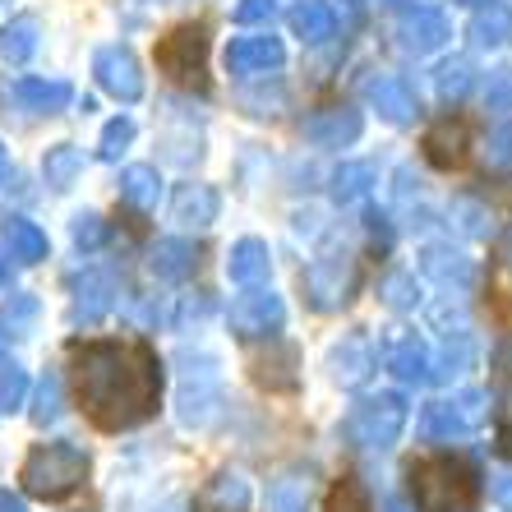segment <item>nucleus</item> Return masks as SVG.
I'll use <instances>...</instances> for the list:
<instances>
[{
	"label": "nucleus",
	"mask_w": 512,
	"mask_h": 512,
	"mask_svg": "<svg viewBox=\"0 0 512 512\" xmlns=\"http://www.w3.org/2000/svg\"><path fill=\"white\" fill-rule=\"evenodd\" d=\"M111 305H116V282H111V273H84L79 282H74V323H97L107 319Z\"/></svg>",
	"instance_id": "f3484780"
},
{
	"label": "nucleus",
	"mask_w": 512,
	"mask_h": 512,
	"mask_svg": "<svg viewBox=\"0 0 512 512\" xmlns=\"http://www.w3.org/2000/svg\"><path fill=\"white\" fill-rule=\"evenodd\" d=\"M263 19H273V0H240L236 5V24H263Z\"/></svg>",
	"instance_id": "c03bdc74"
},
{
	"label": "nucleus",
	"mask_w": 512,
	"mask_h": 512,
	"mask_svg": "<svg viewBox=\"0 0 512 512\" xmlns=\"http://www.w3.org/2000/svg\"><path fill=\"white\" fill-rule=\"evenodd\" d=\"M429 346L420 342L416 333H406V337H397L393 346H388V370L397 374L402 383H425L429 379Z\"/></svg>",
	"instance_id": "5701e85b"
},
{
	"label": "nucleus",
	"mask_w": 512,
	"mask_h": 512,
	"mask_svg": "<svg viewBox=\"0 0 512 512\" xmlns=\"http://www.w3.org/2000/svg\"><path fill=\"white\" fill-rule=\"evenodd\" d=\"M5 245H10V259H19V263L47 259V231L37 227V222H24V217L5 222Z\"/></svg>",
	"instance_id": "c85d7f7f"
},
{
	"label": "nucleus",
	"mask_w": 512,
	"mask_h": 512,
	"mask_svg": "<svg viewBox=\"0 0 512 512\" xmlns=\"http://www.w3.org/2000/svg\"><path fill=\"white\" fill-rule=\"evenodd\" d=\"M346 5H360V0H346Z\"/></svg>",
	"instance_id": "5fc2aeb1"
},
{
	"label": "nucleus",
	"mask_w": 512,
	"mask_h": 512,
	"mask_svg": "<svg viewBox=\"0 0 512 512\" xmlns=\"http://www.w3.org/2000/svg\"><path fill=\"white\" fill-rule=\"evenodd\" d=\"M374 180H379L374 162H342V167L333 171V199H337V203L365 199V194L374 190Z\"/></svg>",
	"instance_id": "7c9ffc66"
},
{
	"label": "nucleus",
	"mask_w": 512,
	"mask_h": 512,
	"mask_svg": "<svg viewBox=\"0 0 512 512\" xmlns=\"http://www.w3.org/2000/svg\"><path fill=\"white\" fill-rule=\"evenodd\" d=\"M453 217H457V227H462L466 236H489V227H494L485 208H480V203H471V199H457L453 203Z\"/></svg>",
	"instance_id": "4c0bfd02"
},
{
	"label": "nucleus",
	"mask_w": 512,
	"mask_h": 512,
	"mask_svg": "<svg viewBox=\"0 0 512 512\" xmlns=\"http://www.w3.org/2000/svg\"><path fill=\"white\" fill-rule=\"evenodd\" d=\"M466 365H471V333H457V346H453V337H448L439 365H429V379H453V374H462Z\"/></svg>",
	"instance_id": "f704fd0d"
},
{
	"label": "nucleus",
	"mask_w": 512,
	"mask_h": 512,
	"mask_svg": "<svg viewBox=\"0 0 512 512\" xmlns=\"http://www.w3.org/2000/svg\"><path fill=\"white\" fill-rule=\"evenodd\" d=\"M356 282H360V268L356 259L346 250H333V254H319V259L305 268V296H310L314 310H342L346 300L356 296Z\"/></svg>",
	"instance_id": "0eeeda50"
},
{
	"label": "nucleus",
	"mask_w": 512,
	"mask_h": 512,
	"mask_svg": "<svg viewBox=\"0 0 512 512\" xmlns=\"http://www.w3.org/2000/svg\"><path fill=\"white\" fill-rule=\"evenodd\" d=\"M157 194H162V176L153 167H125L120 171V199L139 208V213H153Z\"/></svg>",
	"instance_id": "bb28decb"
},
{
	"label": "nucleus",
	"mask_w": 512,
	"mask_h": 512,
	"mask_svg": "<svg viewBox=\"0 0 512 512\" xmlns=\"http://www.w3.org/2000/svg\"><path fill=\"white\" fill-rule=\"evenodd\" d=\"M370 370H374V351L365 337H346V342L333 351V374H337V383H346V388L365 383Z\"/></svg>",
	"instance_id": "b1692460"
},
{
	"label": "nucleus",
	"mask_w": 512,
	"mask_h": 512,
	"mask_svg": "<svg viewBox=\"0 0 512 512\" xmlns=\"http://www.w3.org/2000/svg\"><path fill=\"white\" fill-rule=\"evenodd\" d=\"M134 143V120L130 116H116V120H107L102 125V139H97V157L102 162H116L125 148Z\"/></svg>",
	"instance_id": "72a5a7b5"
},
{
	"label": "nucleus",
	"mask_w": 512,
	"mask_h": 512,
	"mask_svg": "<svg viewBox=\"0 0 512 512\" xmlns=\"http://www.w3.org/2000/svg\"><path fill=\"white\" fill-rule=\"evenodd\" d=\"M291 33H296L300 42L319 47V42H328V37L337 33V10L328 0H305V5L291 10Z\"/></svg>",
	"instance_id": "4be33fe9"
},
{
	"label": "nucleus",
	"mask_w": 512,
	"mask_h": 512,
	"mask_svg": "<svg viewBox=\"0 0 512 512\" xmlns=\"http://www.w3.org/2000/svg\"><path fill=\"white\" fill-rule=\"evenodd\" d=\"M70 379L84 416L107 434L143 425L157 411V397H162V365L143 342L74 346Z\"/></svg>",
	"instance_id": "f257e3e1"
},
{
	"label": "nucleus",
	"mask_w": 512,
	"mask_h": 512,
	"mask_svg": "<svg viewBox=\"0 0 512 512\" xmlns=\"http://www.w3.org/2000/svg\"><path fill=\"white\" fill-rule=\"evenodd\" d=\"M28 393V374L19 365H0V411H14Z\"/></svg>",
	"instance_id": "e433bc0d"
},
{
	"label": "nucleus",
	"mask_w": 512,
	"mask_h": 512,
	"mask_svg": "<svg viewBox=\"0 0 512 512\" xmlns=\"http://www.w3.org/2000/svg\"><path fill=\"white\" fill-rule=\"evenodd\" d=\"M157 70L167 74L176 88L208 93V28L180 24L157 42Z\"/></svg>",
	"instance_id": "20e7f679"
},
{
	"label": "nucleus",
	"mask_w": 512,
	"mask_h": 512,
	"mask_svg": "<svg viewBox=\"0 0 512 512\" xmlns=\"http://www.w3.org/2000/svg\"><path fill=\"white\" fill-rule=\"evenodd\" d=\"M286 319V305L273 286H245L231 305V333L236 337H273Z\"/></svg>",
	"instance_id": "6e6552de"
},
{
	"label": "nucleus",
	"mask_w": 512,
	"mask_h": 512,
	"mask_svg": "<svg viewBox=\"0 0 512 512\" xmlns=\"http://www.w3.org/2000/svg\"><path fill=\"white\" fill-rule=\"evenodd\" d=\"M406 429V397L402 393H379V397H365V402L346 416V439L365 448V453H383L402 439Z\"/></svg>",
	"instance_id": "39448f33"
},
{
	"label": "nucleus",
	"mask_w": 512,
	"mask_h": 512,
	"mask_svg": "<svg viewBox=\"0 0 512 512\" xmlns=\"http://www.w3.org/2000/svg\"><path fill=\"white\" fill-rule=\"evenodd\" d=\"M489 416V397L480 388H462L457 397H443V402H429L425 416H420V434L434 443H457L466 439L471 429H480Z\"/></svg>",
	"instance_id": "423d86ee"
},
{
	"label": "nucleus",
	"mask_w": 512,
	"mask_h": 512,
	"mask_svg": "<svg viewBox=\"0 0 512 512\" xmlns=\"http://www.w3.org/2000/svg\"><path fill=\"white\" fill-rule=\"evenodd\" d=\"M365 97H370V107L379 111L388 125H411L416 120V93L397 79V74H374V79H365Z\"/></svg>",
	"instance_id": "ddd939ff"
},
{
	"label": "nucleus",
	"mask_w": 512,
	"mask_h": 512,
	"mask_svg": "<svg viewBox=\"0 0 512 512\" xmlns=\"http://www.w3.org/2000/svg\"><path fill=\"white\" fill-rule=\"evenodd\" d=\"M245 508H250V480L236 476V471H222L203 494V512H245Z\"/></svg>",
	"instance_id": "cd10ccee"
},
{
	"label": "nucleus",
	"mask_w": 512,
	"mask_h": 512,
	"mask_svg": "<svg viewBox=\"0 0 512 512\" xmlns=\"http://www.w3.org/2000/svg\"><path fill=\"white\" fill-rule=\"evenodd\" d=\"M88 476V457L84 448L74 443H37L33 453L24 457V471H19V485H24L28 499H65L74 489L84 485Z\"/></svg>",
	"instance_id": "7ed1b4c3"
},
{
	"label": "nucleus",
	"mask_w": 512,
	"mask_h": 512,
	"mask_svg": "<svg viewBox=\"0 0 512 512\" xmlns=\"http://www.w3.org/2000/svg\"><path fill=\"white\" fill-rule=\"evenodd\" d=\"M305 494H310V485H305V480H282V485H277V508L282 512H300L305 508Z\"/></svg>",
	"instance_id": "79ce46f5"
},
{
	"label": "nucleus",
	"mask_w": 512,
	"mask_h": 512,
	"mask_svg": "<svg viewBox=\"0 0 512 512\" xmlns=\"http://www.w3.org/2000/svg\"><path fill=\"white\" fill-rule=\"evenodd\" d=\"M273 273V250L263 245L259 236H245L231 245V259H227V277L236 286H263Z\"/></svg>",
	"instance_id": "dca6fc26"
},
{
	"label": "nucleus",
	"mask_w": 512,
	"mask_h": 512,
	"mask_svg": "<svg viewBox=\"0 0 512 512\" xmlns=\"http://www.w3.org/2000/svg\"><path fill=\"white\" fill-rule=\"evenodd\" d=\"M489 162L494 167H512V120L489 134Z\"/></svg>",
	"instance_id": "37998d69"
},
{
	"label": "nucleus",
	"mask_w": 512,
	"mask_h": 512,
	"mask_svg": "<svg viewBox=\"0 0 512 512\" xmlns=\"http://www.w3.org/2000/svg\"><path fill=\"white\" fill-rule=\"evenodd\" d=\"M282 60H286L282 37H273V33H250V37H236V42L227 47V74H240V79H250V74L277 70Z\"/></svg>",
	"instance_id": "9d476101"
},
{
	"label": "nucleus",
	"mask_w": 512,
	"mask_h": 512,
	"mask_svg": "<svg viewBox=\"0 0 512 512\" xmlns=\"http://www.w3.org/2000/svg\"><path fill=\"white\" fill-rule=\"evenodd\" d=\"M300 351L291 342H268V351H254L250 356V374L259 388L268 393H291L300 383Z\"/></svg>",
	"instance_id": "9b49d317"
},
{
	"label": "nucleus",
	"mask_w": 512,
	"mask_h": 512,
	"mask_svg": "<svg viewBox=\"0 0 512 512\" xmlns=\"http://www.w3.org/2000/svg\"><path fill=\"white\" fill-rule=\"evenodd\" d=\"M0 512H24V503L10 499V494H0Z\"/></svg>",
	"instance_id": "09e8293b"
},
{
	"label": "nucleus",
	"mask_w": 512,
	"mask_h": 512,
	"mask_svg": "<svg viewBox=\"0 0 512 512\" xmlns=\"http://www.w3.org/2000/svg\"><path fill=\"white\" fill-rule=\"evenodd\" d=\"M194 263H199L194 240H180V236L157 240L153 250H148V268H153V277H162V282H180V277H190Z\"/></svg>",
	"instance_id": "aec40b11"
},
{
	"label": "nucleus",
	"mask_w": 512,
	"mask_h": 512,
	"mask_svg": "<svg viewBox=\"0 0 512 512\" xmlns=\"http://www.w3.org/2000/svg\"><path fill=\"white\" fill-rule=\"evenodd\" d=\"M425 157L434 162V167L453 171L466 162V125H457V120H439V125H429L425 130Z\"/></svg>",
	"instance_id": "412c9836"
},
{
	"label": "nucleus",
	"mask_w": 512,
	"mask_h": 512,
	"mask_svg": "<svg viewBox=\"0 0 512 512\" xmlns=\"http://www.w3.org/2000/svg\"><path fill=\"white\" fill-rule=\"evenodd\" d=\"M60 416V383L56 379H42V388H37V406H33V420L37 425H47V420Z\"/></svg>",
	"instance_id": "ea45409f"
},
{
	"label": "nucleus",
	"mask_w": 512,
	"mask_h": 512,
	"mask_svg": "<svg viewBox=\"0 0 512 512\" xmlns=\"http://www.w3.org/2000/svg\"><path fill=\"white\" fill-rule=\"evenodd\" d=\"M383 300H388V310L406 314V310H416V300H420V286L411 273H388L383 277Z\"/></svg>",
	"instance_id": "c9c22d12"
},
{
	"label": "nucleus",
	"mask_w": 512,
	"mask_h": 512,
	"mask_svg": "<svg viewBox=\"0 0 512 512\" xmlns=\"http://www.w3.org/2000/svg\"><path fill=\"white\" fill-rule=\"evenodd\" d=\"M93 74H97V84H102V93H111L116 102H139L143 97V70H139V60H134L130 47H102L93 56Z\"/></svg>",
	"instance_id": "1a4fd4ad"
},
{
	"label": "nucleus",
	"mask_w": 512,
	"mask_h": 512,
	"mask_svg": "<svg viewBox=\"0 0 512 512\" xmlns=\"http://www.w3.org/2000/svg\"><path fill=\"white\" fill-rule=\"evenodd\" d=\"M471 88H476V65H471L466 56L443 60L439 70H434V93H439L443 102H462Z\"/></svg>",
	"instance_id": "c756f323"
},
{
	"label": "nucleus",
	"mask_w": 512,
	"mask_h": 512,
	"mask_svg": "<svg viewBox=\"0 0 512 512\" xmlns=\"http://www.w3.org/2000/svg\"><path fill=\"white\" fill-rule=\"evenodd\" d=\"M489 494L499 503L503 512H512V471H499V476H489Z\"/></svg>",
	"instance_id": "a18cd8bd"
},
{
	"label": "nucleus",
	"mask_w": 512,
	"mask_h": 512,
	"mask_svg": "<svg viewBox=\"0 0 512 512\" xmlns=\"http://www.w3.org/2000/svg\"><path fill=\"white\" fill-rule=\"evenodd\" d=\"M499 434L512 443V383H508V393H503V402H499Z\"/></svg>",
	"instance_id": "de8ad7c7"
},
{
	"label": "nucleus",
	"mask_w": 512,
	"mask_h": 512,
	"mask_svg": "<svg viewBox=\"0 0 512 512\" xmlns=\"http://www.w3.org/2000/svg\"><path fill=\"white\" fill-rule=\"evenodd\" d=\"M448 37H453V28H448V19H443L439 10H411V14H402V24H397V42H402L411 56L439 51Z\"/></svg>",
	"instance_id": "4468645a"
},
{
	"label": "nucleus",
	"mask_w": 512,
	"mask_h": 512,
	"mask_svg": "<svg viewBox=\"0 0 512 512\" xmlns=\"http://www.w3.org/2000/svg\"><path fill=\"white\" fill-rule=\"evenodd\" d=\"M5 337H10V333H0V342H5Z\"/></svg>",
	"instance_id": "6e6d98bb"
},
{
	"label": "nucleus",
	"mask_w": 512,
	"mask_h": 512,
	"mask_svg": "<svg viewBox=\"0 0 512 512\" xmlns=\"http://www.w3.org/2000/svg\"><path fill=\"white\" fill-rule=\"evenodd\" d=\"M217 208H222V199H217L213 185H180L176 199H171V217H176L180 227H213L217 222Z\"/></svg>",
	"instance_id": "a211bd4d"
},
{
	"label": "nucleus",
	"mask_w": 512,
	"mask_h": 512,
	"mask_svg": "<svg viewBox=\"0 0 512 512\" xmlns=\"http://www.w3.org/2000/svg\"><path fill=\"white\" fill-rule=\"evenodd\" d=\"M379 512H411V508H406L402 499H383V508H379Z\"/></svg>",
	"instance_id": "8fccbe9b"
},
{
	"label": "nucleus",
	"mask_w": 512,
	"mask_h": 512,
	"mask_svg": "<svg viewBox=\"0 0 512 512\" xmlns=\"http://www.w3.org/2000/svg\"><path fill=\"white\" fill-rule=\"evenodd\" d=\"M406 485L416 494L420 512H471L480 499V476L476 466L457 453L420 457L406 466Z\"/></svg>",
	"instance_id": "f03ea898"
},
{
	"label": "nucleus",
	"mask_w": 512,
	"mask_h": 512,
	"mask_svg": "<svg viewBox=\"0 0 512 512\" xmlns=\"http://www.w3.org/2000/svg\"><path fill=\"white\" fill-rule=\"evenodd\" d=\"M323 512H374V508H370V494H365V485H360L356 476H342L333 489H328V503H323Z\"/></svg>",
	"instance_id": "473e14b6"
},
{
	"label": "nucleus",
	"mask_w": 512,
	"mask_h": 512,
	"mask_svg": "<svg viewBox=\"0 0 512 512\" xmlns=\"http://www.w3.org/2000/svg\"><path fill=\"white\" fill-rule=\"evenodd\" d=\"M37 42H42L37 14H19V19H10V24L0 28V56L10 60V65H24V60L37 51Z\"/></svg>",
	"instance_id": "393cba45"
},
{
	"label": "nucleus",
	"mask_w": 512,
	"mask_h": 512,
	"mask_svg": "<svg viewBox=\"0 0 512 512\" xmlns=\"http://www.w3.org/2000/svg\"><path fill=\"white\" fill-rule=\"evenodd\" d=\"M0 286H10V259H0Z\"/></svg>",
	"instance_id": "3c124183"
},
{
	"label": "nucleus",
	"mask_w": 512,
	"mask_h": 512,
	"mask_svg": "<svg viewBox=\"0 0 512 512\" xmlns=\"http://www.w3.org/2000/svg\"><path fill=\"white\" fill-rule=\"evenodd\" d=\"M5 171H10V157H5V148H0V180H5Z\"/></svg>",
	"instance_id": "603ef678"
},
{
	"label": "nucleus",
	"mask_w": 512,
	"mask_h": 512,
	"mask_svg": "<svg viewBox=\"0 0 512 512\" xmlns=\"http://www.w3.org/2000/svg\"><path fill=\"white\" fill-rule=\"evenodd\" d=\"M79 171H84V153H79L74 143H56V148H47L42 176H47L51 190H70L74 180H79Z\"/></svg>",
	"instance_id": "2f4dec72"
},
{
	"label": "nucleus",
	"mask_w": 512,
	"mask_h": 512,
	"mask_svg": "<svg viewBox=\"0 0 512 512\" xmlns=\"http://www.w3.org/2000/svg\"><path fill=\"white\" fill-rule=\"evenodd\" d=\"M14 102L24 111H37V116H56L74 102V88L65 79H42V74H24L14 84Z\"/></svg>",
	"instance_id": "2eb2a0df"
},
{
	"label": "nucleus",
	"mask_w": 512,
	"mask_h": 512,
	"mask_svg": "<svg viewBox=\"0 0 512 512\" xmlns=\"http://www.w3.org/2000/svg\"><path fill=\"white\" fill-rule=\"evenodd\" d=\"M420 268H425V273L434 277V282L457 286V291L476 286V263L466 259L462 250H453V245H429L425 259H420Z\"/></svg>",
	"instance_id": "6ab92c4d"
},
{
	"label": "nucleus",
	"mask_w": 512,
	"mask_h": 512,
	"mask_svg": "<svg viewBox=\"0 0 512 512\" xmlns=\"http://www.w3.org/2000/svg\"><path fill=\"white\" fill-rule=\"evenodd\" d=\"M74 240H79L84 250H97V245L107 240V222H102L97 213H79L74 217Z\"/></svg>",
	"instance_id": "58836bf2"
},
{
	"label": "nucleus",
	"mask_w": 512,
	"mask_h": 512,
	"mask_svg": "<svg viewBox=\"0 0 512 512\" xmlns=\"http://www.w3.org/2000/svg\"><path fill=\"white\" fill-rule=\"evenodd\" d=\"M365 130V116L356 107H323L305 120V139L314 148H351Z\"/></svg>",
	"instance_id": "f8f14e48"
},
{
	"label": "nucleus",
	"mask_w": 512,
	"mask_h": 512,
	"mask_svg": "<svg viewBox=\"0 0 512 512\" xmlns=\"http://www.w3.org/2000/svg\"><path fill=\"white\" fill-rule=\"evenodd\" d=\"M471 42L485 51H499L512 42V10L503 5H480L476 19H471Z\"/></svg>",
	"instance_id": "a878e982"
},
{
	"label": "nucleus",
	"mask_w": 512,
	"mask_h": 512,
	"mask_svg": "<svg viewBox=\"0 0 512 512\" xmlns=\"http://www.w3.org/2000/svg\"><path fill=\"white\" fill-rule=\"evenodd\" d=\"M462 5H489V0H462Z\"/></svg>",
	"instance_id": "864d4df0"
},
{
	"label": "nucleus",
	"mask_w": 512,
	"mask_h": 512,
	"mask_svg": "<svg viewBox=\"0 0 512 512\" xmlns=\"http://www.w3.org/2000/svg\"><path fill=\"white\" fill-rule=\"evenodd\" d=\"M485 102H489V111H508L512 107V70H494V74H489Z\"/></svg>",
	"instance_id": "a19ab883"
},
{
	"label": "nucleus",
	"mask_w": 512,
	"mask_h": 512,
	"mask_svg": "<svg viewBox=\"0 0 512 512\" xmlns=\"http://www.w3.org/2000/svg\"><path fill=\"white\" fill-rule=\"evenodd\" d=\"M365 222H370V236L379 240V250H388V245H393V227H388V213L370 208V213H365Z\"/></svg>",
	"instance_id": "49530a36"
}]
</instances>
